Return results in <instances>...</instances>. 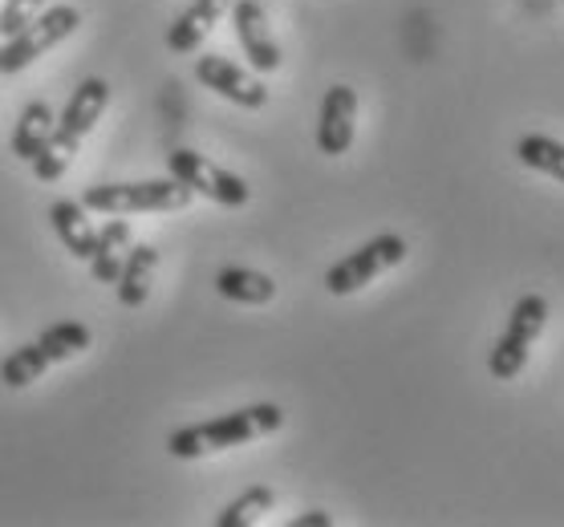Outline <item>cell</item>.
Listing matches in <instances>:
<instances>
[{
    "label": "cell",
    "instance_id": "cell-1",
    "mask_svg": "<svg viewBox=\"0 0 564 527\" xmlns=\"http://www.w3.org/2000/svg\"><path fill=\"white\" fill-rule=\"evenodd\" d=\"M106 102H110V86H106L102 78H86L69 94V102H65V110L57 114V127H53L50 142H45L41 155L33 158V175H37L41 183H57L65 171H69L82 139H86V134L98 127V118L106 114Z\"/></svg>",
    "mask_w": 564,
    "mask_h": 527
},
{
    "label": "cell",
    "instance_id": "cell-2",
    "mask_svg": "<svg viewBox=\"0 0 564 527\" xmlns=\"http://www.w3.org/2000/svg\"><path fill=\"white\" fill-rule=\"evenodd\" d=\"M284 426L281 406L272 402H257V406H245V410H231L224 418H212V422H195L183 426L167 438V450L175 459H204V454H216V450L228 447H245L252 438L276 435Z\"/></svg>",
    "mask_w": 564,
    "mask_h": 527
},
{
    "label": "cell",
    "instance_id": "cell-3",
    "mask_svg": "<svg viewBox=\"0 0 564 527\" xmlns=\"http://www.w3.org/2000/svg\"><path fill=\"white\" fill-rule=\"evenodd\" d=\"M195 191L187 183L171 179H142V183H94L82 191V204L102 216H134V211H183Z\"/></svg>",
    "mask_w": 564,
    "mask_h": 527
},
{
    "label": "cell",
    "instance_id": "cell-4",
    "mask_svg": "<svg viewBox=\"0 0 564 527\" xmlns=\"http://www.w3.org/2000/svg\"><path fill=\"white\" fill-rule=\"evenodd\" d=\"M77 25H82V13H77L74 4H53V9H45L41 17H33L21 33H13V37L0 45V78H13V74L29 69V65L37 62V57H45L53 45H62L65 37H74Z\"/></svg>",
    "mask_w": 564,
    "mask_h": 527
},
{
    "label": "cell",
    "instance_id": "cell-5",
    "mask_svg": "<svg viewBox=\"0 0 564 527\" xmlns=\"http://www.w3.org/2000/svg\"><path fill=\"white\" fill-rule=\"evenodd\" d=\"M544 325H549V300L540 293H524L516 300L512 317H508V329H503V337L496 341V349H491V358H488V370L496 382L520 377V370L528 365V353H532V345H536L540 333H544Z\"/></svg>",
    "mask_w": 564,
    "mask_h": 527
},
{
    "label": "cell",
    "instance_id": "cell-6",
    "mask_svg": "<svg viewBox=\"0 0 564 527\" xmlns=\"http://www.w3.org/2000/svg\"><path fill=\"white\" fill-rule=\"evenodd\" d=\"M402 260H406V240L394 232H382L373 235L370 244H361L358 252H349L346 260H337L334 268L325 272V288L334 296H349L366 288L370 281H378L382 272L398 268Z\"/></svg>",
    "mask_w": 564,
    "mask_h": 527
},
{
    "label": "cell",
    "instance_id": "cell-7",
    "mask_svg": "<svg viewBox=\"0 0 564 527\" xmlns=\"http://www.w3.org/2000/svg\"><path fill=\"white\" fill-rule=\"evenodd\" d=\"M167 171L180 183H187L195 195H207V199L219 207H245L248 199H252V187H248L240 175L216 167L212 158L195 155V151H171Z\"/></svg>",
    "mask_w": 564,
    "mask_h": 527
},
{
    "label": "cell",
    "instance_id": "cell-8",
    "mask_svg": "<svg viewBox=\"0 0 564 527\" xmlns=\"http://www.w3.org/2000/svg\"><path fill=\"white\" fill-rule=\"evenodd\" d=\"M195 78L204 81L207 90H216L219 98L245 106V110H260V106H269V86H264L260 78H252L248 69H240L236 62L219 57V53L195 57Z\"/></svg>",
    "mask_w": 564,
    "mask_h": 527
},
{
    "label": "cell",
    "instance_id": "cell-9",
    "mask_svg": "<svg viewBox=\"0 0 564 527\" xmlns=\"http://www.w3.org/2000/svg\"><path fill=\"white\" fill-rule=\"evenodd\" d=\"M231 25H236V37H240V50L252 62L257 74H272L281 69V45L272 37L269 13L260 0H236L231 4Z\"/></svg>",
    "mask_w": 564,
    "mask_h": 527
},
{
    "label": "cell",
    "instance_id": "cell-10",
    "mask_svg": "<svg viewBox=\"0 0 564 527\" xmlns=\"http://www.w3.org/2000/svg\"><path fill=\"white\" fill-rule=\"evenodd\" d=\"M354 122H358V90L354 86H334L325 90V102H321L317 118V146L321 155H346L354 146Z\"/></svg>",
    "mask_w": 564,
    "mask_h": 527
},
{
    "label": "cell",
    "instance_id": "cell-11",
    "mask_svg": "<svg viewBox=\"0 0 564 527\" xmlns=\"http://www.w3.org/2000/svg\"><path fill=\"white\" fill-rule=\"evenodd\" d=\"M236 0H195L187 4L175 25L167 29V50L171 53H195L207 41V33L219 25V17L228 13Z\"/></svg>",
    "mask_w": 564,
    "mask_h": 527
},
{
    "label": "cell",
    "instance_id": "cell-12",
    "mask_svg": "<svg viewBox=\"0 0 564 527\" xmlns=\"http://www.w3.org/2000/svg\"><path fill=\"white\" fill-rule=\"evenodd\" d=\"M50 223L57 240L65 244V252L90 264L94 244H98V228L90 223V207L82 204V199H57L50 207Z\"/></svg>",
    "mask_w": 564,
    "mask_h": 527
},
{
    "label": "cell",
    "instance_id": "cell-13",
    "mask_svg": "<svg viewBox=\"0 0 564 527\" xmlns=\"http://www.w3.org/2000/svg\"><path fill=\"white\" fill-rule=\"evenodd\" d=\"M159 248L154 244H130L127 260H122V272H118V305L122 309H142L147 296H151L154 272H159Z\"/></svg>",
    "mask_w": 564,
    "mask_h": 527
},
{
    "label": "cell",
    "instance_id": "cell-14",
    "mask_svg": "<svg viewBox=\"0 0 564 527\" xmlns=\"http://www.w3.org/2000/svg\"><path fill=\"white\" fill-rule=\"evenodd\" d=\"M130 252V223L127 219H110L102 232H98V244H94L90 272L98 284H115L118 272H122V260Z\"/></svg>",
    "mask_w": 564,
    "mask_h": 527
},
{
    "label": "cell",
    "instance_id": "cell-15",
    "mask_svg": "<svg viewBox=\"0 0 564 527\" xmlns=\"http://www.w3.org/2000/svg\"><path fill=\"white\" fill-rule=\"evenodd\" d=\"M53 127H57V114H53L50 102H29L17 118V130H13V155L33 163L41 155V146L50 142Z\"/></svg>",
    "mask_w": 564,
    "mask_h": 527
},
{
    "label": "cell",
    "instance_id": "cell-16",
    "mask_svg": "<svg viewBox=\"0 0 564 527\" xmlns=\"http://www.w3.org/2000/svg\"><path fill=\"white\" fill-rule=\"evenodd\" d=\"M216 293L224 300H236V305H269L272 296H276V284H272V276L252 268H219Z\"/></svg>",
    "mask_w": 564,
    "mask_h": 527
},
{
    "label": "cell",
    "instance_id": "cell-17",
    "mask_svg": "<svg viewBox=\"0 0 564 527\" xmlns=\"http://www.w3.org/2000/svg\"><path fill=\"white\" fill-rule=\"evenodd\" d=\"M53 361L45 358V349H41V341H29V345H21V349H13L9 358L0 361V382L9 389H25V386H33L41 373L50 370Z\"/></svg>",
    "mask_w": 564,
    "mask_h": 527
},
{
    "label": "cell",
    "instance_id": "cell-18",
    "mask_svg": "<svg viewBox=\"0 0 564 527\" xmlns=\"http://www.w3.org/2000/svg\"><path fill=\"white\" fill-rule=\"evenodd\" d=\"M516 158L532 171H544L556 183H564V142L549 139V134H524L516 142Z\"/></svg>",
    "mask_w": 564,
    "mask_h": 527
},
{
    "label": "cell",
    "instance_id": "cell-19",
    "mask_svg": "<svg viewBox=\"0 0 564 527\" xmlns=\"http://www.w3.org/2000/svg\"><path fill=\"white\" fill-rule=\"evenodd\" d=\"M272 487H248L245 495H236V499L216 515V527H248V524H260L264 512H272Z\"/></svg>",
    "mask_w": 564,
    "mask_h": 527
},
{
    "label": "cell",
    "instance_id": "cell-20",
    "mask_svg": "<svg viewBox=\"0 0 564 527\" xmlns=\"http://www.w3.org/2000/svg\"><path fill=\"white\" fill-rule=\"evenodd\" d=\"M37 341L50 361H65V358H77L82 349H90V329L77 321H57V325H50Z\"/></svg>",
    "mask_w": 564,
    "mask_h": 527
},
{
    "label": "cell",
    "instance_id": "cell-21",
    "mask_svg": "<svg viewBox=\"0 0 564 527\" xmlns=\"http://www.w3.org/2000/svg\"><path fill=\"white\" fill-rule=\"evenodd\" d=\"M41 4H45V0H4V9H0V33H4V37L21 33V29L37 17Z\"/></svg>",
    "mask_w": 564,
    "mask_h": 527
},
{
    "label": "cell",
    "instance_id": "cell-22",
    "mask_svg": "<svg viewBox=\"0 0 564 527\" xmlns=\"http://www.w3.org/2000/svg\"><path fill=\"white\" fill-rule=\"evenodd\" d=\"M329 524H334V515L329 512H305L293 519V527H329Z\"/></svg>",
    "mask_w": 564,
    "mask_h": 527
},
{
    "label": "cell",
    "instance_id": "cell-23",
    "mask_svg": "<svg viewBox=\"0 0 564 527\" xmlns=\"http://www.w3.org/2000/svg\"><path fill=\"white\" fill-rule=\"evenodd\" d=\"M0 37H4V33H0Z\"/></svg>",
    "mask_w": 564,
    "mask_h": 527
}]
</instances>
